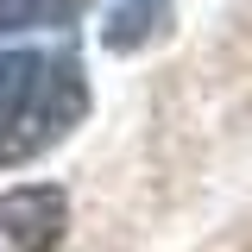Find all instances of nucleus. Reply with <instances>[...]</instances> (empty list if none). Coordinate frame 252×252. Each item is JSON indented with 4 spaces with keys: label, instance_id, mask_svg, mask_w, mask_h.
I'll list each match as a JSON object with an SVG mask.
<instances>
[{
    "label": "nucleus",
    "instance_id": "obj_4",
    "mask_svg": "<svg viewBox=\"0 0 252 252\" xmlns=\"http://www.w3.org/2000/svg\"><path fill=\"white\" fill-rule=\"evenodd\" d=\"M89 0H0V32H32V26H57L69 13H82Z\"/></svg>",
    "mask_w": 252,
    "mask_h": 252
},
{
    "label": "nucleus",
    "instance_id": "obj_2",
    "mask_svg": "<svg viewBox=\"0 0 252 252\" xmlns=\"http://www.w3.org/2000/svg\"><path fill=\"white\" fill-rule=\"evenodd\" d=\"M69 202L51 183H26L0 195V252H57Z\"/></svg>",
    "mask_w": 252,
    "mask_h": 252
},
{
    "label": "nucleus",
    "instance_id": "obj_1",
    "mask_svg": "<svg viewBox=\"0 0 252 252\" xmlns=\"http://www.w3.org/2000/svg\"><path fill=\"white\" fill-rule=\"evenodd\" d=\"M89 114V82L69 57H32L13 107L0 114V164H26L44 145H57Z\"/></svg>",
    "mask_w": 252,
    "mask_h": 252
},
{
    "label": "nucleus",
    "instance_id": "obj_3",
    "mask_svg": "<svg viewBox=\"0 0 252 252\" xmlns=\"http://www.w3.org/2000/svg\"><path fill=\"white\" fill-rule=\"evenodd\" d=\"M158 19H164V0H114V13L101 19V38L114 51H132L139 38H152Z\"/></svg>",
    "mask_w": 252,
    "mask_h": 252
}]
</instances>
